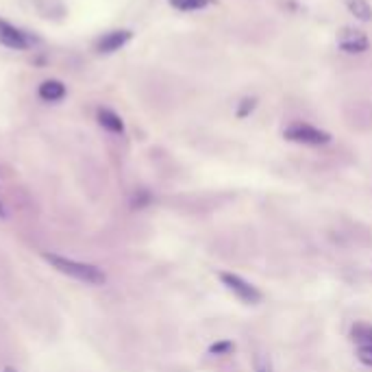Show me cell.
Returning a JSON list of instances; mask_svg holds the SVG:
<instances>
[{
  "label": "cell",
  "mask_w": 372,
  "mask_h": 372,
  "mask_svg": "<svg viewBox=\"0 0 372 372\" xmlns=\"http://www.w3.org/2000/svg\"><path fill=\"white\" fill-rule=\"evenodd\" d=\"M168 3L178 11H200L209 5V0H168Z\"/></svg>",
  "instance_id": "cell-12"
},
{
  "label": "cell",
  "mask_w": 372,
  "mask_h": 372,
  "mask_svg": "<svg viewBox=\"0 0 372 372\" xmlns=\"http://www.w3.org/2000/svg\"><path fill=\"white\" fill-rule=\"evenodd\" d=\"M218 277H220V283H223L238 300H242L244 305H259V302L264 300V292H261L255 283L244 279L242 274L225 270V272H220Z\"/></svg>",
  "instance_id": "cell-2"
},
{
  "label": "cell",
  "mask_w": 372,
  "mask_h": 372,
  "mask_svg": "<svg viewBox=\"0 0 372 372\" xmlns=\"http://www.w3.org/2000/svg\"><path fill=\"white\" fill-rule=\"evenodd\" d=\"M338 46L349 54H362L370 48V39L364 31L342 29V33L338 35Z\"/></svg>",
  "instance_id": "cell-4"
},
{
  "label": "cell",
  "mask_w": 372,
  "mask_h": 372,
  "mask_svg": "<svg viewBox=\"0 0 372 372\" xmlns=\"http://www.w3.org/2000/svg\"><path fill=\"white\" fill-rule=\"evenodd\" d=\"M65 96V85L57 79H48L39 85V99L46 103H57Z\"/></svg>",
  "instance_id": "cell-6"
},
{
  "label": "cell",
  "mask_w": 372,
  "mask_h": 372,
  "mask_svg": "<svg viewBox=\"0 0 372 372\" xmlns=\"http://www.w3.org/2000/svg\"><path fill=\"white\" fill-rule=\"evenodd\" d=\"M347 7L360 22L372 20V7H370L368 0H347Z\"/></svg>",
  "instance_id": "cell-10"
},
{
  "label": "cell",
  "mask_w": 372,
  "mask_h": 372,
  "mask_svg": "<svg viewBox=\"0 0 372 372\" xmlns=\"http://www.w3.org/2000/svg\"><path fill=\"white\" fill-rule=\"evenodd\" d=\"M150 203H153V194H150L148 189H137L131 200V207L133 209H144V207H148Z\"/></svg>",
  "instance_id": "cell-15"
},
{
  "label": "cell",
  "mask_w": 372,
  "mask_h": 372,
  "mask_svg": "<svg viewBox=\"0 0 372 372\" xmlns=\"http://www.w3.org/2000/svg\"><path fill=\"white\" fill-rule=\"evenodd\" d=\"M207 353H209L211 357H229V355L236 353V342H233V340H227V338L216 340Z\"/></svg>",
  "instance_id": "cell-11"
},
{
  "label": "cell",
  "mask_w": 372,
  "mask_h": 372,
  "mask_svg": "<svg viewBox=\"0 0 372 372\" xmlns=\"http://www.w3.org/2000/svg\"><path fill=\"white\" fill-rule=\"evenodd\" d=\"M283 137L287 142L302 146H327L331 142V133L313 127L309 122H292L283 129Z\"/></svg>",
  "instance_id": "cell-3"
},
{
  "label": "cell",
  "mask_w": 372,
  "mask_h": 372,
  "mask_svg": "<svg viewBox=\"0 0 372 372\" xmlns=\"http://www.w3.org/2000/svg\"><path fill=\"white\" fill-rule=\"evenodd\" d=\"M355 357L357 362L366 368H372V344H362V347L355 349Z\"/></svg>",
  "instance_id": "cell-16"
},
{
  "label": "cell",
  "mask_w": 372,
  "mask_h": 372,
  "mask_svg": "<svg viewBox=\"0 0 372 372\" xmlns=\"http://www.w3.org/2000/svg\"><path fill=\"white\" fill-rule=\"evenodd\" d=\"M0 44L11 50H24L29 46V37H26L22 31H18L16 26H11L9 22L0 20Z\"/></svg>",
  "instance_id": "cell-5"
},
{
  "label": "cell",
  "mask_w": 372,
  "mask_h": 372,
  "mask_svg": "<svg viewBox=\"0 0 372 372\" xmlns=\"http://www.w3.org/2000/svg\"><path fill=\"white\" fill-rule=\"evenodd\" d=\"M0 218H5V207H3V203H0Z\"/></svg>",
  "instance_id": "cell-17"
},
{
  "label": "cell",
  "mask_w": 372,
  "mask_h": 372,
  "mask_svg": "<svg viewBox=\"0 0 372 372\" xmlns=\"http://www.w3.org/2000/svg\"><path fill=\"white\" fill-rule=\"evenodd\" d=\"M99 124L109 133H122L124 131L122 118L116 112H112V109H101V112H99Z\"/></svg>",
  "instance_id": "cell-8"
},
{
  "label": "cell",
  "mask_w": 372,
  "mask_h": 372,
  "mask_svg": "<svg viewBox=\"0 0 372 372\" xmlns=\"http://www.w3.org/2000/svg\"><path fill=\"white\" fill-rule=\"evenodd\" d=\"M44 259L57 272L65 274V277H72L85 285H105L107 283V272L99 266L87 264V261H76V259L63 257L57 253H44Z\"/></svg>",
  "instance_id": "cell-1"
},
{
  "label": "cell",
  "mask_w": 372,
  "mask_h": 372,
  "mask_svg": "<svg viewBox=\"0 0 372 372\" xmlns=\"http://www.w3.org/2000/svg\"><path fill=\"white\" fill-rule=\"evenodd\" d=\"M255 107H257V99L255 96H246V99H242L238 103V118H248L253 112H255Z\"/></svg>",
  "instance_id": "cell-14"
},
{
  "label": "cell",
  "mask_w": 372,
  "mask_h": 372,
  "mask_svg": "<svg viewBox=\"0 0 372 372\" xmlns=\"http://www.w3.org/2000/svg\"><path fill=\"white\" fill-rule=\"evenodd\" d=\"M129 39H131L129 31H112L99 41V50L101 52H116V50H120L124 44H127Z\"/></svg>",
  "instance_id": "cell-7"
},
{
  "label": "cell",
  "mask_w": 372,
  "mask_h": 372,
  "mask_svg": "<svg viewBox=\"0 0 372 372\" xmlns=\"http://www.w3.org/2000/svg\"><path fill=\"white\" fill-rule=\"evenodd\" d=\"M253 372H274L272 360L266 353H255L253 355Z\"/></svg>",
  "instance_id": "cell-13"
},
{
  "label": "cell",
  "mask_w": 372,
  "mask_h": 372,
  "mask_svg": "<svg viewBox=\"0 0 372 372\" xmlns=\"http://www.w3.org/2000/svg\"><path fill=\"white\" fill-rule=\"evenodd\" d=\"M351 340L357 344V347H362V344H372V322L357 320L351 327Z\"/></svg>",
  "instance_id": "cell-9"
}]
</instances>
